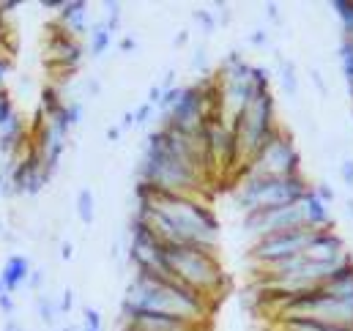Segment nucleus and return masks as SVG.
Returning <instances> with one entry per match:
<instances>
[{"instance_id": "39448f33", "label": "nucleus", "mask_w": 353, "mask_h": 331, "mask_svg": "<svg viewBox=\"0 0 353 331\" xmlns=\"http://www.w3.org/2000/svg\"><path fill=\"white\" fill-rule=\"evenodd\" d=\"M279 121H276V99L271 90H255V96L250 99L247 110L230 123L236 140H239V154H241V167L250 159H255V154L263 148L265 143L279 132Z\"/></svg>"}, {"instance_id": "2eb2a0df", "label": "nucleus", "mask_w": 353, "mask_h": 331, "mask_svg": "<svg viewBox=\"0 0 353 331\" xmlns=\"http://www.w3.org/2000/svg\"><path fill=\"white\" fill-rule=\"evenodd\" d=\"M282 331H353V326H337V323H323V321H279Z\"/></svg>"}, {"instance_id": "09e8293b", "label": "nucleus", "mask_w": 353, "mask_h": 331, "mask_svg": "<svg viewBox=\"0 0 353 331\" xmlns=\"http://www.w3.org/2000/svg\"><path fill=\"white\" fill-rule=\"evenodd\" d=\"M85 88H88V90L93 93V96L99 93V83H96V80H88V83H85Z\"/></svg>"}, {"instance_id": "8fccbe9b", "label": "nucleus", "mask_w": 353, "mask_h": 331, "mask_svg": "<svg viewBox=\"0 0 353 331\" xmlns=\"http://www.w3.org/2000/svg\"><path fill=\"white\" fill-rule=\"evenodd\" d=\"M61 331H80V329H77V326H63Z\"/></svg>"}, {"instance_id": "ea45409f", "label": "nucleus", "mask_w": 353, "mask_h": 331, "mask_svg": "<svg viewBox=\"0 0 353 331\" xmlns=\"http://www.w3.org/2000/svg\"><path fill=\"white\" fill-rule=\"evenodd\" d=\"M162 90H170V88H176V72H173V69H170V72H165V77H162Z\"/></svg>"}, {"instance_id": "aec40b11", "label": "nucleus", "mask_w": 353, "mask_h": 331, "mask_svg": "<svg viewBox=\"0 0 353 331\" xmlns=\"http://www.w3.org/2000/svg\"><path fill=\"white\" fill-rule=\"evenodd\" d=\"M58 312H61V307H58V304H55L50 296H39V299H36V315L41 318V323L52 326Z\"/></svg>"}, {"instance_id": "f03ea898", "label": "nucleus", "mask_w": 353, "mask_h": 331, "mask_svg": "<svg viewBox=\"0 0 353 331\" xmlns=\"http://www.w3.org/2000/svg\"><path fill=\"white\" fill-rule=\"evenodd\" d=\"M137 181L154 186L165 194H194L200 197L205 192L208 175L194 167L192 162H183L168 151V132L159 126L145 134L143 159L137 165Z\"/></svg>"}, {"instance_id": "58836bf2", "label": "nucleus", "mask_w": 353, "mask_h": 331, "mask_svg": "<svg viewBox=\"0 0 353 331\" xmlns=\"http://www.w3.org/2000/svg\"><path fill=\"white\" fill-rule=\"evenodd\" d=\"M11 72V61L6 58V52L0 50V85H6V74Z\"/></svg>"}, {"instance_id": "e433bc0d", "label": "nucleus", "mask_w": 353, "mask_h": 331, "mask_svg": "<svg viewBox=\"0 0 353 331\" xmlns=\"http://www.w3.org/2000/svg\"><path fill=\"white\" fill-rule=\"evenodd\" d=\"M118 129H121V132H129V129H134V110L121 115V121H118Z\"/></svg>"}, {"instance_id": "c85d7f7f", "label": "nucleus", "mask_w": 353, "mask_h": 331, "mask_svg": "<svg viewBox=\"0 0 353 331\" xmlns=\"http://www.w3.org/2000/svg\"><path fill=\"white\" fill-rule=\"evenodd\" d=\"M312 189H315V194H318V197H321V200H323L326 205H332V203H334V197H337V194H334V189H332V186H329L326 181H321V183H315Z\"/></svg>"}, {"instance_id": "6ab92c4d", "label": "nucleus", "mask_w": 353, "mask_h": 331, "mask_svg": "<svg viewBox=\"0 0 353 331\" xmlns=\"http://www.w3.org/2000/svg\"><path fill=\"white\" fill-rule=\"evenodd\" d=\"M340 66H343V74H345V83H348V90L353 96V41L343 39L340 41Z\"/></svg>"}, {"instance_id": "1a4fd4ad", "label": "nucleus", "mask_w": 353, "mask_h": 331, "mask_svg": "<svg viewBox=\"0 0 353 331\" xmlns=\"http://www.w3.org/2000/svg\"><path fill=\"white\" fill-rule=\"evenodd\" d=\"M205 323H192L173 315H157V312H140L121 318V331H200Z\"/></svg>"}, {"instance_id": "412c9836", "label": "nucleus", "mask_w": 353, "mask_h": 331, "mask_svg": "<svg viewBox=\"0 0 353 331\" xmlns=\"http://www.w3.org/2000/svg\"><path fill=\"white\" fill-rule=\"evenodd\" d=\"M192 19H194V22H200V28H203L205 33H214V30H216V25H219V19H216V11H214V8H194V11H192Z\"/></svg>"}, {"instance_id": "2f4dec72", "label": "nucleus", "mask_w": 353, "mask_h": 331, "mask_svg": "<svg viewBox=\"0 0 353 331\" xmlns=\"http://www.w3.org/2000/svg\"><path fill=\"white\" fill-rule=\"evenodd\" d=\"M310 80H312V85L318 88V93H321V96H329V85H326V80L321 77V72H318V69H312V72H310Z\"/></svg>"}, {"instance_id": "a211bd4d", "label": "nucleus", "mask_w": 353, "mask_h": 331, "mask_svg": "<svg viewBox=\"0 0 353 331\" xmlns=\"http://www.w3.org/2000/svg\"><path fill=\"white\" fill-rule=\"evenodd\" d=\"M334 14L340 17V28H343V39L353 41V0H334L332 3Z\"/></svg>"}, {"instance_id": "393cba45", "label": "nucleus", "mask_w": 353, "mask_h": 331, "mask_svg": "<svg viewBox=\"0 0 353 331\" xmlns=\"http://www.w3.org/2000/svg\"><path fill=\"white\" fill-rule=\"evenodd\" d=\"M189 69L192 72H200V74H208V52H205V47H197L194 50V55L189 58Z\"/></svg>"}, {"instance_id": "a19ab883", "label": "nucleus", "mask_w": 353, "mask_h": 331, "mask_svg": "<svg viewBox=\"0 0 353 331\" xmlns=\"http://www.w3.org/2000/svg\"><path fill=\"white\" fill-rule=\"evenodd\" d=\"M134 50H137V41L132 36H123L121 39V52H134Z\"/></svg>"}, {"instance_id": "cd10ccee", "label": "nucleus", "mask_w": 353, "mask_h": 331, "mask_svg": "<svg viewBox=\"0 0 353 331\" xmlns=\"http://www.w3.org/2000/svg\"><path fill=\"white\" fill-rule=\"evenodd\" d=\"M83 112H85L83 101H66V118H69L72 126H77L83 121Z\"/></svg>"}, {"instance_id": "dca6fc26", "label": "nucleus", "mask_w": 353, "mask_h": 331, "mask_svg": "<svg viewBox=\"0 0 353 331\" xmlns=\"http://www.w3.org/2000/svg\"><path fill=\"white\" fill-rule=\"evenodd\" d=\"M88 41H90V55H93V58H99V55H104V52H107L110 41H112V30H110L104 22H96V25L90 28Z\"/></svg>"}, {"instance_id": "a878e982", "label": "nucleus", "mask_w": 353, "mask_h": 331, "mask_svg": "<svg viewBox=\"0 0 353 331\" xmlns=\"http://www.w3.org/2000/svg\"><path fill=\"white\" fill-rule=\"evenodd\" d=\"M154 112H157V107H154L151 101H143V104L134 110V126H145V123L154 118Z\"/></svg>"}, {"instance_id": "c9c22d12", "label": "nucleus", "mask_w": 353, "mask_h": 331, "mask_svg": "<svg viewBox=\"0 0 353 331\" xmlns=\"http://www.w3.org/2000/svg\"><path fill=\"white\" fill-rule=\"evenodd\" d=\"M162 93H165V90H162V85H159V83L151 85V88H148V99H145V101H151L154 107H159V101H162Z\"/></svg>"}, {"instance_id": "9d476101", "label": "nucleus", "mask_w": 353, "mask_h": 331, "mask_svg": "<svg viewBox=\"0 0 353 331\" xmlns=\"http://www.w3.org/2000/svg\"><path fill=\"white\" fill-rule=\"evenodd\" d=\"M301 254H304L307 260H312V263H337V260L348 257L351 252L345 247L343 236L332 228V230H318L315 239L310 241V247L304 249Z\"/></svg>"}, {"instance_id": "c03bdc74", "label": "nucleus", "mask_w": 353, "mask_h": 331, "mask_svg": "<svg viewBox=\"0 0 353 331\" xmlns=\"http://www.w3.org/2000/svg\"><path fill=\"white\" fill-rule=\"evenodd\" d=\"M61 257H63V260H72V257H74V247H72L69 241L61 247Z\"/></svg>"}, {"instance_id": "c756f323", "label": "nucleus", "mask_w": 353, "mask_h": 331, "mask_svg": "<svg viewBox=\"0 0 353 331\" xmlns=\"http://www.w3.org/2000/svg\"><path fill=\"white\" fill-rule=\"evenodd\" d=\"M247 58H244V52L241 50H230L228 55H225V61H222V66L219 69H233V66H241Z\"/></svg>"}, {"instance_id": "f8f14e48", "label": "nucleus", "mask_w": 353, "mask_h": 331, "mask_svg": "<svg viewBox=\"0 0 353 331\" xmlns=\"http://www.w3.org/2000/svg\"><path fill=\"white\" fill-rule=\"evenodd\" d=\"M30 260L25 254H8L6 263H3V271H0V279L6 285L8 293H17L28 279H30Z\"/></svg>"}, {"instance_id": "f3484780", "label": "nucleus", "mask_w": 353, "mask_h": 331, "mask_svg": "<svg viewBox=\"0 0 353 331\" xmlns=\"http://www.w3.org/2000/svg\"><path fill=\"white\" fill-rule=\"evenodd\" d=\"M77 217L83 219V225H93V219H96V197L88 186H83L77 192Z\"/></svg>"}, {"instance_id": "4be33fe9", "label": "nucleus", "mask_w": 353, "mask_h": 331, "mask_svg": "<svg viewBox=\"0 0 353 331\" xmlns=\"http://www.w3.org/2000/svg\"><path fill=\"white\" fill-rule=\"evenodd\" d=\"M17 107H14V99L11 93L6 90V85H0V126H6L11 118H17Z\"/></svg>"}, {"instance_id": "20e7f679", "label": "nucleus", "mask_w": 353, "mask_h": 331, "mask_svg": "<svg viewBox=\"0 0 353 331\" xmlns=\"http://www.w3.org/2000/svg\"><path fill=\"white\" fill-rule=\"evenodd\" d=\"M310 181L304 172L290 175V178H261V175H244L236 181L233 200L241 208V214H255V211H268L279 205L299 203L310 192Z\"/></svg>"}, {"instance_id": "0eeeda50", "label": "nucleus", "mask_w": 353, "mask_h": 331, "mask_svg": "<svg viewBox=\"0 0 353 331\" xmlns=\"http://www.w3.org/2000/svg\"><path fill=\"white\" fill-rule=\"evenodd\" d=\"M315 233L318 230H312V228H296V230H282V233L263 236V239L252 241L250 257L258 265H268V263H279V260L296 257V254H301L304 249L310 247Z\"/></svg>"}, {"instance_id": "b1692460", "label": "nucleus", "mask_w": 353, "mask_h": 331, "mask_svg": "<svg viewBox=\"0 0 353 331\" xmlns=\"http://www.w3.org/2000/svg\"><path fill=\"white\" fill-rule=\"evenodd\" d=\"M104 8H107V19H104V25H107V28L115 33V30L121 28V14H123V6H121V3H107Z\"/></svg>"}, {"instance_id": "f257e3e1", "label": "nucleus", "mask_w": 353, "mask_h": 331, "mask_svg": "<svg viewBox=\"0 0 353 331\" xmlns=\"http://www.w3.org/2000/svg\"><path fill=\"white\" fill-rule=\"evenodd\" d=\"M140 312L173 315V318H183L192 323H205V315L211 312V299L186 288L181 279L170 274L159 277V274L137 271L123 293L121 318L140 315Z\"/></svg>"}, {"instance_id": "a18cd8bd", "label": "nucleus", "mask_w": 353, "mask_h": 331, "mask_svg": "<svg viewBox=\"0 0 353 331\" xmlns=\"http://www.w3.org/2000/svg\"><path fill=\"white\" fill-rule=\"evenodd\" d=\"M186 41H189V30H181L176 39H173V44H176V47H183Z\"/></svg>"}, {"instance_id": "ddd939ff", "label": "nucleus", "mask_w": 353, "mask_h": 331, "mask_svg": "<svg viewBox=\"0 0 353 331\" xmlns=\"http://www.w3.org/2000/svg\"><path fill=\"white\" fill-rule=\"evenodd\" d=\"M66 107V99H63V90L58 83H44L39 90V112L44 118H52L55 112H61Z\"/></svg>"}, {"instance_id": "79ce46f5", "label": "nucleus", "mask_w": 353, "mask_h": 331, "mask_svg": "<svg viewBox=\"0 0 353 331\" xmlns=\"http://www.w3.org/2000/svg\"><path fill=\"white\" fill-rule=\"evenodd\" d=\"M265 17H268L271 22H279V6H276V3H268V6H265Z\"/></svg>"}, {"instance_id": "7c9ffc66", "label": "nucleus", "mask_w": 353, "mask_h": 331, "mask_svg": "<svg viewBox=\"0 0 353 331\" xmlns=\"http://www.w3.org/2000/svg\"><path fill=\"white\" fill-rule=\"evenodd\" d=\"M340 178H343V183H345V186H351L353 189V159L351 157L340 162Z\"/></svg>"}, {"instance_id": "423d86ee", "label": "nucleus", "mask_w": 353, "mask_h": 331, "mask_svg": "<svg viewBox=\"0 0 353 331\" xmlns=\"http://www.w3.org/2000/svg\"><path fill=\"white\" fill-rule=\"evenodd\" d=\"M301 172V154L296 148L293 134L279 126V132L265 143L263 148L250 159L247 165L239 170L236 181L244 175H261V178H290Z\"/></svg>"}, {"instance_id": "f704fd0d", "label": "nucleus", "mask_w": 353, "mask_h": 331, "mask_svg": "<svg viewBox=\"0 0 353 331\" xmlns=\"http://www.w3.org/2000/svg\"><path fill=\"white\" fill-rule=\"evenodd\" d=\"M0 312L3 315H11L14 312V293H3L0 296Z\"/></svg>"}, {"instance_id": "7ed1b4c3", "label": "nucleus", "mask_w": 353, "mask_h": 331, "mask_svg": "<svg viewBox=\"0 0 353 331\" xmlns=\"http://www.w3.org/2000/svg\"><path fill=\"white\" fill-rule=\"evenodd\" d=\"M165 271L205 299H214V293H225L233 285V279L219 265L216 252L211 249L165 244Z\"/></svg>"}, {"instance_id": "49530a36", "label": "nucleus", "mask_w": 353, "mask_h": 331, "mask_svg": "<svg viewBox=\"0 0 353 331\" xmlns=\"http://www.w3.org/2000/svg\"><path fill=\"white\" fill-rule=\"evenodd\" d=\"M3 331H25V329H22V323H17V321H11V318H8V321H6V326H3Z\"/></svg>"}, {"instance_id": "473e14b6", "label": "nucleus", "mask_w": 353, "mask_h": 331, "mask_svg": "<svg viewBox=\"0 0 353 331\" xmlns=\"http://www.w3.org/2000/svg\"><path fill=\"white\" fill-rule=\"evenodd\" d=\"M250 44H252V47H265V44H268V33L261 30V28L252 30V33H250Z\"/></svg>"}, {"instance_id": "9b49d317", "label": "nucleus", "mask_w": 353, "mask_h": 331, "mask_svg": "<svg viewBox=\"0 0 353 331\" xmlns=\"http://www.w3.org/2000/svg\"><path fill=\"white\" fill-rule=\"evenodd\" d=\"M58 22L74 36V39H83L90 33V8L85 0H63L61 11H58Z\"/></svg>"}, {"instance_id": "37998d69", "label": "nucleus", "mask_w": 353, "mask_h": 331, "mask_svg": "<svg viewBox=\"0 0 353 331\" xmlns=\"http://www.w3.org/2000/svg\"><path fill=\"white\" fill-rule=\"evenodd\" d=\"M121 134H123V132H121L118 126H110V129H107V140H110V143H118V140H121Z\"/></svg>"}, {"instance_id": "4468645a", "label": "nucleus", "mask_w": 353, "mask_h": 331, "mask_svg": "<svg viewBox=\"0 0 353 331\" xmlns=\"http://www.w3.org/2000/svg\"><path fill=\"white\" fill-rule=\"evenodd\" d=\"M274 58H276V63H279V85H282L285 96L296 99V93H299V74H296V63H293V61H288L282 52H274Z\"/></svg>"}, {"instance_id": "3c124183", "label": "nucleus", "mask_w": 353, "mask_h": 331, "mask_svg": "<svg viewBox=\"0 0 353 331\" xmlns=\"http://www.w3.org/2000/svg\"><path fill=\"white\" fill-rule=\"evenodd\" d=\"M3 293H8V290H6V285H3V279H0V296H3Z\"/></svg>"}, {"instance_id": "72a5a7b5", "label": "nucleus", "mask_w": 353, "mask_h": 331, "mask_svg": "<svg viewBox=\"0 0 353 331\" xmlns=\"http://www.w3.org/2000/svg\"><path fill=\"white\" fill-rule=\"evenodd\" d=\"M74 310V290H63V301H61V312L69 315Z\"/></svg>"}, {"instance_id": "bb28decb", "label": "nucleus", "mask_w": 353, "mask_h": 331, "mask_svg": "<svg viewBox=\"0 0 353 331\" xmlns=\"http://www.w3.org/2000/svg\"><path fill=\"white\" fill-rule=\"evenodd\" d=\"M83 329H99V331H104V321H101L99 310H93V307H85V312H83Z\"/></svg>"}, {"instance_id": "603ef678", "label": "nucleus", "mask_w": 353, "mask_h": 331, "mask_svg": "<svg viewBox=\"0 0 353 331\" xmlns=\"http://www.w3.org/2000/svg\"><path fill=\"white\" fill-rule=\"evenodd\" d=\"M80 331H99V329H80Z\"/></svg>"}, {"instance_id": "864d4df0", "label": "nucleus", "mask_w": 353, "mask_h": 331, "mask_svg": "<svg viewBox=\"0 0 353 331\" xmlns=\"http://www.w3.org/2000/svg\"><path fill=\"white\" fill-rule=\"evenodd\" d=\"M200 331H205V329H200Z\"/></svg>"}, {"instance_id": "5701e85b", "label": "nucleus", "mask_w": 353, "mask_h": 331, "mask_svg": "<svg viewBox=\"0 0 353 331\" xmlns=\"http://www.w3.org/2000/svg\"><path fill=\"white\" fill-rule=\"evenodd\" d=\"M252 88L255 90H271V72L265 66H252Z\"/></svg>"}, {"instance_id": "de8ad7c7", "label": "nucleus", "mask_w": 353, "mask_h": 331, "mask_svg": "<svg viewBox=\"0 0 353 331\" xmlns=\"http://www.w3.org/2000/svg\"><path fill=\"white\" fill-rule=\"evenodd\" d=\"M345 214H348V219H353V197L345 200Z\"/></svg>"}, {"instance_id": "4c0bfd02", "label": "nucleus", "mask_w": 353, "mask_h": 331, "mask_svg": "<svg viewBox=\"0 0 353 331\" xmlns=\"http://www.w3.org/2000/svg\"><path fill=\"white\" fill-rule=\"evenodd\" d=\"M28 282H30V285H33V288H36V290L41 293V288H44V271H41V268H33V271H30V279H28Z\"/></svg>"}, {"instance_id": "6e6552de", "label": "nucleus", "mask_w": 353, "mask_h": 331, "mask_svg": "<svg viewBox=\"0 0 353 331\" xmlns=\"http://www.w3.org/2000/svg\"><path fill=\"white\" fill-rule=\"evenodd\" d=\"M296 228H307L304 222V208L301 200L290 203V205H279V208H268V211H255L244 217V230L258 241L271 233H282V230H296Z\"/></svg>"}]
</instances>
